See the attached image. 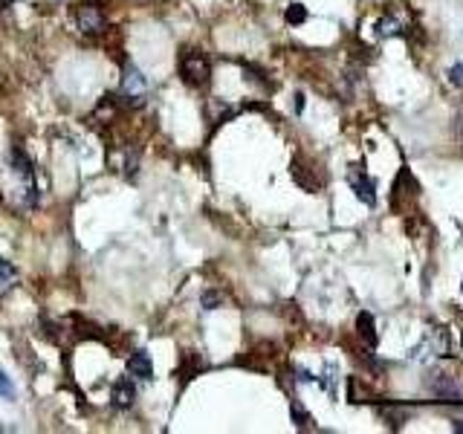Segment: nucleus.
Segmentation results:
<instances>
[{
  "label": "nucleus",
  "mask_w": 463,
  "mask_h": 434,
  "mask_svg": "<svg viewBox=\"0 0 463 434\" xmlns=\"http://www.w3.org/2000/svg\"><path fill=\"white\" fill-rule=\"evenodd\" d=\"M431 391L443 402H460V385L449 373H438V376H434V380H431Z\"/></svg>",
  "instance_id": "39448f33"
},
{
  "label": "nucleus",
  "mask_w": 463,
  "mask_h": 434,
  "mask_svg": "<svg viewBox=\"0 0 463 434\" xmlns=\"http://www.w3.org/2000/svg\"><path fill=\"white\" fill-rule=\"evenodd\" d=\"M12 165H15V171H18L21 177L32 180V162H30V157H26V153H23L21 148L12 151Z\"/></svg>",
  "instance_id": "1a4fd4ad"
},
{
  "label": "nucleus",
  "mask_w": 463,
  "mask_h": 434,
  "mask_svg": "<svg viewBox=\"0 0 463 434\" xmlns=\"http://www.w3.org/2000/svg\"><path fill=\"white\" fill-rule=\"evenodd\" d=\"M307 21V9L301 3H292L287 9V23H304Z\"/></svg>",
  "instance_id": "f8f14e48"
},
{
  "label": "nucleus",
  "mask_w": 463,
  "mask_h": 434,
  "mask_svg": "<svg viewBox=\"0 0 463 434\" xmlns=\"http://www.w3.org/2000/svg\"><path fill=\"white\" fill-rule=\"evenodd\" d=\"M0 394H3V397H12V394H15V388H12L9 376H6L3 371H0Z\"/></svg>",
  "instance_id": "2eb2a0df"
},
{
  "label": "nucleus",
  "mask_w": 463,
  "mask_h": 434,
  "mask_svg": "<svg viewBox=\"0 0 463 434\" xmlns=\"http://www.w3.org/2000/svg\"><path fill=\"white\" fill-rule=\"evenodd\" d=\"M15 281H18V275H15V270L9 267V263L0 258V292H6L9 287H15Z\"/></svg>",
  "instance_id": "9d476101"
},
{
  "label": "nucleus",
  "mask_w": 463,
  "mask_h": 434,
  "mask_svg": "<svg viewBox=\"0 0 463 434\" xmlns=\"http://www.w3.org/2000/svg\"><path fill=\"white\" fill-rule=\"evenodd\" d=\"M356 327H359V336H362V339L374 347V345H376V325H374V316H371V313H359Z\"/></svg>",
  "instance_id": "6e6552de"
},
{
  "label": "nucleus",
  "mask_w": 463,
  "mask_h": 434,
  "mask_svg": "<svg viewBox=\"0 0 463 434\" xmlns=\"http://www.w3.org/2000/svg\"><path fill=\"white\" fill-rule=\"evenodd\" d=\"M145 96H148L145 76L139 73L133 64H125V76H122V99H125V105L139 107L145 102Z\"/></svg>",
  "instance_id": "f03ea898"
},
{
  "label": "nucleus",
  "mask_w": 463,
  "mask_h": 434,
  "mask_svg": "<svg viewBox=\"0 0 463 434\" xmlns=\"http://www.w3.org/2000/svg\"><path fill=\"white\" fill-rule=\"evenodd\" d=\"M296 110H299V113H301V110H304V96H301V93L296 96Z\"/></svg>",
  "instance_id": "6ab92c4d"
},
{
  "label": "nucleus",
  "mask_w": 463,
  "mask_h": 434,
  "mask_svg": "<svg viewBox=\"0 0 463 434\" xmlns=\"http://www.w3.org/2000/svg\"><path fill=\"white\" fill-rule=\"evenodd\" d=\"M128 373L136 376V380H151V376H153V365H151V359H148L145 351L131 354V359H128Z\"/></svg>",
  "instance_id": "0eeeda50"
},
{
  "label": "nucleus",
  "mask_w": 463,
  "mask_h": 434,
  "mask_svg": "<svg viewBox=\"0 0 463 434\" xmlns=\"http://www.w3.org/2000/svg\"><path fill=\"white\" fill-rule=\"evenodd\" d=\"M347 183H350V188L356 191V197L365 203V206H374V200H376V194H374V180L365 174V168L362 165H350L347 168Z\"/></svg>",
  "instance_id": "7ed1b4c3"
},
{
  "label": "nucleus",
  "mask_w": 463,
  "mask_h": 434,
  "mask_svg": "<svg viewBox=\"0 0 463 434\" xmlns=\"http://www.w3.org/2000/svg\"><path fill=\"white\" fill-rule=\"evenodd\" d=\"M455 428H457V431H463V420H455Z\"/></svg>",
  "instance_id": "aec40b11"
},
{
  "label": "nucleus",
  "mask_w": 463,
  "mask_h": 434,
  "mask_svg": "<svg viewBox=\"0 0 463 434\" xmlns=\"http://www.w3.org/2000/svg\"><path fill=\"white\" fill-rule=\"evenodd\" d=\"M455 131H457V139H463V113H457V124H455Z\"/></svg>",
  "instance_id": "a211bd4d"
},
{
  "label": "nucleus",
  "mask_w": 463,
  "mask_h": 434,
  "mask_svg": "<svg viewBox=\"0 0 463 434\" xmlns=\"http://www.w3.org/2000/svg\"><path fill=\"white\" fill-rule=\"evenodd\" d=\"M180 73L191 84V87H203V84L208 81V76H212V67H208V58L203 52L186 50V52H182V58H180Z\"/></svg>",
  "instance_id": "f257e3e1"
},
{
  "label": "nucleus",
  "mask_w": 463,
  "mask_h": 434,
  "mask_svg": "<svg viewBox=\"0 0 463 434\" xmlns=\"http://www.w3.org/2000/svg\"><path fill=\"white\" fill-rule=\"evenodd\" d=\"M380 32H383V35H391V32H400V30H397V21H383V23H380Z\"/></svg>",
  "instance_id": "f3484780"
},
{
  "label": "nucleus",
  "mask_w": 463,
  "mask_h": 434,
  "mask_svg": "<svg viewBox=\"0 0 463 434\" xmlns=\"http://www.w3.org/2000/svg\"><path fill=\"white\" fill-rule=\"evenodd\" d=\"M76 18H78L81 32H87V35H99V32L107 30V21H105V15H102V6L81 3L78 12H76Z\"/></svg>",
  "instance_id": "20e7f679"
},
{
  "label": "nucleus",
  "mask_w": 463,
  "mask_h": 434,
  "mask_svg": "<svg viewBox=\"0 0 463 434\" xmlns=\"http://www.w3.org/2000/svg\"><path fill=\"white\" fill-rule=\"evenodd\" d=\"M449 78H452L455 87H460V84H463V64H455L452 69H449Z\"/></svg>",
  "instance_id": "dca6fc26"
},
{
  "label": "nucleus",
  "mask_w": 463,
  "mask_h": 434,
  "mask_svg": "<svg viewBox=\"0 0 463 434\" xmlns=\"http://www.w3.org/2000/svg\"><path fill=\"white\" fill-rule=\"evenodd\" d=\"M200 368H203V365H200L197 356H191V354L182 356V368H180V371H182V380H191L194 373H200Z\"/></svg>",
  "instance_id": "9b49d317"
},
{
  "label": "nucleus",
  "mask_w": 463,
  "mask_h": 434,
  "mask_svg": "<svg viewBox=\"0 0 463 434\" xmlns=\"http://www.w3.org/2000/svg\"><path fill=\"white\" fill-rule=\"evenodd\" d=\"M292 417H296V426H307V423H310V417H307L304 409H299V402H292Z\"/></svg>",
  "instance_id": "4468645a"
},
{
  "label": "nucleus",
  "mask_w": 463,
  "mask_h": 434,
  "mask_svg": "<svg viewBox=\"0 0 463 434\" xmlns=\"http://www.w3.org/2000/svg\"><path fill=\"white\" fill-rule=\"evenodd\" d=\"M110 400H114L116 409H131L133 400H136V388H133V382H131V376H122V380L114 382Z\"/></svg>",
  "instance_id": "423d86ee"
},
{
  "label": "nucleus",
  "mask_w": 463,
  "mask_h": 434,
  "mask_svg": "<svg viewBox=\"0 0 463 434\" xmlns=\"http://www.w3.org/2000/svg\"><path fill=\"white\" fill-rule=\"evenodd\" d=\"M220 304H223L220 292H203V307H206V310H217Z\"/></svg>",
  "instance_id": "ddd939ff"
}]
</instances>
